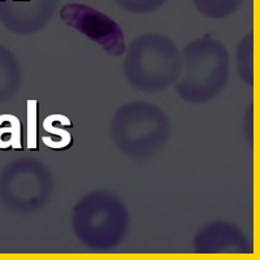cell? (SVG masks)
Segmentation results:
<instances>
[{
	"label": "cell",
	"instance_id": "obj_8",
	"mask_svg": "<svg viewBox=\"0 0 260 260\" xmlns=\"http://www.w3.org/2000/svg\"><path fill=\"white\" fill-rule=\"evenodd\" d=\"M21 121L15 115H0V150H21Z\"/></svg>",
	"mask_w": 260,
	"mask_h": 260
},
{
	"label": "cell",
	"instance_id": "obj_1",
	"mask_svg": "<svg viewBox=\"0 0 260 260\" xmlns=\"http://www.w3.org/2000/svg\"><path fill=\"white\" fill-rule=\"evenodd\" d=\"M72 225L83 246L95 251H110L124 241L129 213L117 194L98 189L82 197L74 206Z\"/></svg>",
	"mask_w": 260,
	"mask_h": 260
},
{
	"label": "cell",
	"instance_id": "obj_3",
	"mask_svg": "<svg viewBox=\"0 0 260 260\" xmlns=\"http://www.w3.org/2000/svg\"><path fill=\"white\" fill-rule=\"evenodd\" d=\"M182 73V59L169 38L147 34L134 39L124 61V76L134 89L159 92L169 87Z\"/></svg>",
	"mask_w": 260,
	"mask_h": 260
},
{
	"label": "cell",
	"instance_id": "obj_11",
	"mask_svg": "<svg viewBox=\"0 0 260 260\" xmlns=\"http://www.w3.org/2000/svg\"><path fill=\"white\" fill-rule=\"evenodd\" d=\"M27 132L26 146L29 150H38V102L36 99H29L26 107Z\"/></svg>",
	"mask_w": 260,
	"mask_h": 260
},
{
	"label": "cell",
	"instance_id": "obj_12",
	"mask_svg": "<svg viewBox=\"0 0 260 260\" xmlns=\"http://www.w3.org/2000/svg\"><path fill=\"white\" fill-rule=\"evenodd\" d=\"M122 8L132 12H151L152 9L159 8L164 0H116Z\"/></svg>",
	"mask_w": 260,
	"mask_h": 260
},
{
	"label": "cell",
	"instance_id": "obj_10",
	"mask_svg": "<svg viewBox=\"0 0 260 260\" xmlns=\"http://www.w3.org/2000/svg\"><path fill=\"white\" fill-rule=\"evenodd\" d=\"M241 2L242 0H195V4L204 15L211 17H224L231 15Z\"/></svg>",
	"mask_w": 260,
	"mask_h": 260
},
{
	"label": "cell",
	"instance_id": "obj_4",
	"mask_svg": "<svg viewBox=\"0 0 260 260\" xmlns=\"http://www.w3.org/2000/svg\"><path fill=\"white\" fill-rule=\"evenodd\" d=\"M182 59L185 72L176 90L183 101L204 104L220 95L229 80V53L220 42L211 38L191 42Z\"/></svg>",
	"mask_w": 260,
	"mask_h": 260
},
{
	"label": "cell",
	"instance_id": "obj_9",
	"mask_svg": "<svg viewBox=\"0 0 260 260\" xmlns=\"http://www.w3.org/2000/svg\"><path fill=\"white\" fill-rule=\"evenodd\" d=\"M238 76L246 85H254V53H252V36L246 37L237 52Z\"/></svg>",
	"mask_w": 260,
	"mask_h": 260
},
{
	"label": "cell",
	"instance_id": "obj_5",
	"mask_svg": "<svg viewBox=\"0 0 260 260\" xmlns=\"http://www.w3.org/2000/svg\"><path fill=\"white\" fill-rule=\"evenodd\" d=\"M65 22L96 42L98 45L113 56H121L125 52L124 36L117 25L106 16L87 7L68 6L61 13Z\"/></svg>",
	"mask_w": 260,
	"mask_h": 260
},
{
	"label": "cell",
	"instance_id": "obj_6",
	"mask_svg": "<svg viewBox=\"0 0 260 260\" xmlns=\"http://www.w3.org/2000/svg\"><path fill=\"white\" fill-rule=\"evenodd\" d=\"M194 250L199 254H247L251 251V246L247 237L234 224L212 221L197 233Z\"/></svg>",
	"mask_w": 260,
	"mask_h": 260
},
{
	"label": "cell",
	"instance_id": "obj_13",
	"mask_svg": "<svg viewBox=\"0 0 260 260\" xmlns=\"http://www.w3.org/2000/svg\"><path fill=\"white\" fill-rule=\"evenodd\" d=\"M13 2H29V0H13Z\"/></svg>",
	"mask_w": 260,
	"mask_h": 260
},
{
	"label": "cell",
	"instance_id": "obj_7",
	"mask_svg": "<svg viewBox=\"0 0 260 260\" xmlns=\"http://www.w3.org/2000/svg\"><path fill=\"white\" fill-rule=\"evenodd\" d=\"M61 115H50L43 121V129L50 136L42 137V142L45 143L48 148L52 150L62 151L68 150L73 143V137L69 133L65 126H57L59 118Z\"/></svg>",
	"mask_w": 260,
	"mask_h": 260
},
{
	"label": "cell",
	"instance_id": "obj_2",
	"mask_svg": "<svg viewBox=\"0 0 260 260\" xmlns=\"http://www.w3.org/2000/svg\"><path fill=\"white\" fill-rule=\"evenodd\" d=\"M111 136L121 154L146 160L159 154L171 136V122L164 111L148 102H132L116 111Z\"/></svg>",
	"mask_w": 260,
	"mask_h": 260
}]
</instances>
